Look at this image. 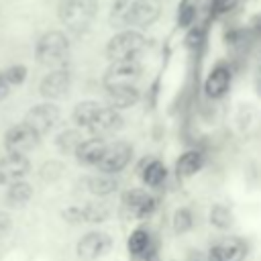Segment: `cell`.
Masks as SVG:
<instances>
[{
    "instance_id": "obj_23",
    "label": "cell",
    "mask_w": 261,
    "mask_h": 261,
    "mask_svg": "<svg viewBox=\"0 0 261 261\" xmlns=\"http://www.w3.org/2000/svg\"><path fill=\"white\" fill-rule=\"evenodd\" d=\"M84 139H86L84 130H80V128H75V126H67V128H61V130L55 133V137H53V147H55V151H57L59 155H63V157H73L77 145H80Z\"/></svg>"
},
{
    "instance_id": "obj_20",
    "label": "cell",
    "mask_w": 261,
    "mask_h": 261,
    "mask_svg": "<svg viewBox=\"0 0 261 261\" xmlns=\"http://www.w3.org/2000/svg\"><path fill=\"white\" fill-rule=\"evenodd\" d=\"M106 143H108V141H106V139H100V137H86V139L77 145V149H75V153H73L75 163L82 165V167H96V165L100 163L102 155H104Z\"/></svg>"
},
{
    "instance_id": "obj_6",
    "label": "cell",
    "mask_w": 261,
    "mask_h": 261,
    "mask_svg": "<svg viewBox=\"0 0 261 261\" xmlns=\"http://www.w3.org/2000/svg\"><path fill=\"white\" fill-rule=\"evenodd\" d=\"M22 122L27 126H31L41 139L49 133H53L59 122H61V106L57 102H47V100H41L37 104H33L24 116H22Z\"/></svg>"
},
{
    "instance_id": "obj_14",
    "label": "cell",
    "mask_w": 261,
    "mask_h": 261,
    "mask_svg": "<svg viewBox=\"0 0 261 261\" xmlns=\"http://www.w3.org/2000/svg\"><path fill=\"white\" fill-rule=\"evenodd\" d=\"M33 171V161L29 155L20 153H2L0 155V186L27 179Z\"/></svg>"
},
{
    "instance_id": "obj_17",
    "label": "cell",
    "mask_w": 261,
    "mask_h": 261,
    "mask_svg": "<svg viewBox=\"0 0 261 261\" xmlns=\"http://www.w3.org/2000/svg\"><path fill=\"white\" fill-rule=\"evenodd\" d=\"M206 165V155L204 151L192 147V149H186L179 153V157L175 159L173 163V175L177 181H186V179H192L196 177Z\"/></svg>"
},
{
    "instance_id": "obj_11",
    "label": "cell",
    "mask_w": 261,
    "mask_h": 261,
    "mask_svg": "<svg viewBox=\"0 0 261 261\" xmlns=\"http://www.w3.org/2000/svg\"><path fill=\"white\" fill-rule=\"evenodd\" d=\"M143 75L141 61H110L102 73V88H122V86H137Z\"/></svg>"
},
{
    "instance_id": "obj_9",
    "label": "cell",
    "mask_w": 261,
    "mask_h": 261,
    "mask_svg": "<svg viewBox=\"0 0 261 261\" xmlns=\"http://www.w3.org/2000/svg\"><path fill=\"white\" fill-rule=\"evenodd\" d=\"M41 145V137L27 126L22 120L10 124L4 133H2V151L4 153H20V155H29L31 151H35Z\"/></svg>"
},
{
    "instance_id": "obj_34",
    "label": "cell",
    "mask_w": 261,
    "mask_h": 261,
    "mask_svg": "<svg viewBox=\"0 0 261 261\" xmlns=\"http://www.w3.org/2000/svg\"><path fill=\"white\" fill-rule=\"evenodd\" d=\"M14 230V218L8 210H0V241L8 239Z\"/></svg>"
},
{
    "instance_id": "obj_24",
    "label": "cell",
    "mask_w": 261,
    "mask_h": 261,
    "mask_svg": "<svg viewBox=\"0 0 261 261\" xmlns=\"http://www.w3.org/2000/svg\"><path fill=\"white\" fill-rule=\"evenodd\" d=\"M102 108V102L94 100V98H86L80 100L73 108H71V124L80 130H86L90 126V122L94 120V116L98 114V110Z\"/></svg>"
},
{
    "instance_id": "obj_1",
    "label": "cell",
    "mask_w": 261,
    "mask_h": 261,
    "mask_svg": "<svg viewBox=\"0 0 261 261\" xmlns=\"http://www.w3.org/2000/svg\"><path fill=\"white\" fill-rule=\"evenodd\" d=\"M161 16L159 0H112L108 22L110 27L120 29H149Z\"/></svg>"
},
{
    "instance_id": "obj_2",
    "label": "cell",
    "mask_w": 261,
    "mask_h": 261,
    "mask_svg": "<svg viewBox=\"0 0 261 261\" xmlns=\"http://www.w3.org/2000/svg\"><path fill=\"white\" fill-rule=\"evenodd\" d=\"M71 53V39L61 29H47L43 31L33 47V57L37 65L55 69V67H67V59Z\"/></svg>"
},
{
    "instance_id": "obj_35",
    "label": "cell",
    "mask_w": 261,
    "mask_h": 261,
    "mask_svg": "<svg viewBox=\"0 0 261 261\" xmlns=\"http://www.w3.org/2000/svg\"><path fill=\"white\" fill-rule=\"evenodd\" d=\"M245 29L249 31V35H253V37L261 39V12L251 14V16H249V20H247V27H245Z\"/></svg>"
},
{
    "instance_id": "obj_25",
    "label": "cell",
    "mask_w": 261,
    "mask_h": 261,
    "mask_svg": "<svg viewBox=\"0 0 261 261\" xmlns=\"http://www.w3.org/2000/svg\"><path fill=\"white\" fill-rule=\"evenodd\" d=\"M80 210H82V224H102L112 214L110 204L102 200H88L80 204Z\"/></svg>"
},
{
    "instance_id": "obj_5",
    "label": "cell",
    "mask_w": 261,
    "mask_h": 261,
    "mask_svg": "<svg viewBox=\"0 0 261 261\" xmlns=\"http://www.w3.org/2000/svg\"><path fill=\"white\" fill-rule=\"evenodd\" d=\"M159 208V198L145 188H128L120 194V210L139 222L149 220Z\"/></svg>"
},
{
    "instance_id": "obj_21",
    "label": "cell",
    "mask_w": 261,
    "mask_h": 261,
    "mask_svg": "<svg viewBox=\"0 0 261 261\" xmlns=\"http://www.w3.org/2000/svg\"><path fill=\"white\" fill-rule=\"evenodd\" d=\"M155 234L151 232V228L147 224H137L128 237H126V253L133 261H143L145 253L149 251V247L153 245Z\"/></svg>"
},
{
    "instance_id": "obj_8",
    "label": "cell",
    "mask_w": 261,
    "mask_h": 261,
    "mask_svg": "<svg viewBox=\"0 0 261 261\" xmlns=\"http://www.w3.org/2000/svg\"><path fill=\"white\" fill-rule=\"evenodd\" d=\"M114 247V239L110 232L94 228L84 232L75 243V257L82 261H96L106 257Z\"/></svg>"
},
{
    "instance_id": "obj_28",
    "label": "cell",
    "mask_w": 261,
    "mask_h": 261,
    "mask_svg": "<svg viewBox=\"0 0 261 261\" xmlns=\"http://www.w3.org/2000/svg\"><path fill=\"white\" fill-rule=\"evenodd\" d=\"M65 171H67V167H65V163L61 161V159H45L41 165H39V179L43 181V184H57L63 175H65Z\"/></svg>"
},
{
    "instance_id": "obj_31",
    "label": "cell",
    "mask_w": 261,
    "mask_h": 261,
    "mask_svg": "<svg viewBox=\"0 0 261 261\" xmlns=\"http://www.w3.org/2000/svg\"><path fill=\"white\" fill-rule=\"evenodd\" d=\"M2 73H4V80L8 82V86L10 88H18V86H22L24 82H27V77H29V67L24 65V63H8L4 69H2Z\"/></svg>"
},
{
    "instance_id": "obj_12",
    "label": "cell",
    "mask_w": 261,
    "mask_h": 261,
    "mask_svg": "<svg viewBox=\"0 0 261 261\" xmlns=\"http://www.w3.org/2000/svg\"><path fill=\"white\" fill-rule=\"evenodd\" d=\"M232 77H234V71L230 67V63L226 61H218L214 63L206 77H204V84H202V92L208 100H222L228 92H230V86H232Z\"/></svg>"
},
{
    "instance_id": "obj_36",
    "label": "cell",
    "mask_w": 261,
    "mask_h": 261,
    "mask_svg": "<svg viewBox=\"0 0 261 261\" xmlns=\"http://www.w3.org/2000/svg\"><path fill=\"white\" fill-rule=\"evenodd\" d=\"M10 92H12V88L8 86V82L4 80V73H2V69H0V102L6 100V98L10 96Z\"/></svg>"
},
{
    "instance_id": "obj_4",
    "label": "cell",
    "mask_w": 261,
    "mask_h": 261,
    "mask_svg": "<svg viewBox=\"0 0 261 261\" xmlns=\"http://www.w3.org/2000/svg\"><path fill=\"white\" fill-rule=\"evenodd\" d=\"M98 8H100L98 0H59L57 18L69 33L82 35L96 20Z\"/></svg>"
},
{
    "instance_id": "obj_27",
    "label": "cell",
    "mask_w": 261,
    "mask_h": 261,
    "mask_svg": "<svg viewBox=\"0 0 261 261\" xmlns=\"http://www.w3.org/2000/svg\"><path fill=\"white\" fill-rule=\"evenodd\" d=\"M171 230L173 234L181 237V234H188L194 230L196 226V216H194V210L190 206H177L173 212H171Z\"/></svg>"
},
{
    "instance_id": "obj_33",
    "label": "cell",
    "mask_w": 261,
    "mask_h": 261,
    "mask_svg": "<svg viewBox=\"0 0 261 261\" xmlns=\"http://www.w3.org/2000/svg\"><path fill=\"white\" fill-rule=\"evenodd\" d=\"M61 218L67 222V224H82V210H80V204H69L65 208H61Z\"/></svg>"
},
{
    "instance_id": "obj_37",
    "label": "cell",
    "mask_w": 261,
    "mask_h": 261,
    "mask_svg": "<svg viewBox=\"0 0 261 261\" xmlns=\"http://www.w3.org/2000/svg\"><path fill=\"white\" fill-rule=\"evenodd\" d=\"M186 261H206V257H204V253H202V251H198V249H192V251L188 253Z\"/></svg>"
},
{
    "instance_id": "obj_39",
    "label": "cell",
    "mask_w": 261,
    "mask_h": 261,
    "mask_svg": "<svg viewBox=\"0 0 261 261\" xmlns=\"http://www.w3.org/2000/svg\"><path fill=\"white\" fill-rule=\"evenodd\" d=\"M259 73H261V65H259Z\"/></svg>"
},
{
    "instance_id": "obj_26",
    "label": "cell",
    "mask_w": 261,
    "mask_h": 261,
    "mask_svg": "<svg viewBox=\"0 0 261 261\" xmlns=\"http://www.w3.org/2000/svg\"><path fill=\"white\" fill-rule=\"evenodd\" d=\"M208 224L220 232H226L234 226V212L224 202H214L208 210Z\"/></svg>"
},
{
    "instance_id": "obj_19",
    "label": "cell",
    "mask_w": 261,
    "mask_h": 261,
    "mask_svg": "<svg viewBox=\"0 0 261 261\" xmlns=\"http://www.w3.org/2000/svg\"><path fill=\"white\" fill-rule=\"evenodd\" d=\"M84 188L96 200H104L120 190V179H118V175H106V173L96 171V173H88L84 177Z\"/></svg>"
},
{
    "instance_id": "obj_13",
    "label": "cell",
    "mask_w": 261,
    "mask_h": 261,
    "mask_svg": "<svg viewBox=\"0 0 261 261\" xmlns=\"http://www.w3.org/2000/svg\"><path fill=\"white\" fill-rule=\"evenodd\" d=\"M247 255H249V243L237 234L218 239L204 253L206 261H245Z\"/></svg>"
},
{
    "instance_id": "obj_29",
    "label": "cell",
    "mask_w": 261,
    "mask_h": 261,
    "mask_svg": "<svg viewBox=\"0 0 261 261\" xmlns=\"http://www.w3.org/2000/svg\"><path fill=\"white\" fill-rule=\"evenodd\" d=\"M198 20V0H179L177 12H175V24L177 29L188 31Z\"/></svg>"
},
{
    "instance_id": "obj_30",
    "label": "cell",
    "mask_w": 261,
    "mask_h": 261,
    "mask_svg": "<svg viewBox=\"0 0 261 261\" xmlns=\"http://www.w3.org/2000/svg\"><path fill=\"white\" fill-rule=\"evenodd\" d=\"M206 39H208V29H206L204 24H198V22H196L194 27H190V29L186 31V35H184V47H186L188 51L196 53V51H200V49L204 47Z\"/></svg>"
},
{
    "instance_id": "obj_15",
    "label": "cell",
    "mask_w": 261,
    "mask_h": 261,
    "mask_svg": "<svg viewBox=\"0 0 261 261\" xmlns=\"http://www.w3.org/2000/svg\"><path fill=\"white\" fill-rule=\"evenodd\" d=\"M124 126V116L122 112L102 104V108L98 110V114L94 116V120L90 122V126L86 128V133L90 137H100V139H106L110 135H116L120 128Z\"/></svg>"
},
{
    "instance_id": "obj_22",
    "label": "cell",
    "mask_w": 261,
    "mask_h": 261,
    "mask_svg": "<svg viewBox=\"0 0 261 261\" xmlns=\"http://www.w3.org/2000/svg\"><path fill=\"white\" fill-rule=\"evenodd\" d=\"M104 96H106V106H110L118 112L135 108L141 102V92L137 86H122V88L104 90Z\"/></svg>"
},
{
    "instance_id": "obj_3",
    "label": "cell",
    "mask_w": 261,
    "mask_h": 261,
    "mask_svg": "<svg viewBox=\"0 0 261 261\" xmlns=\"http://www.w3.org/2000/svg\"><path fill=\"white\" fill-rule=\"evenodd\" d=\"M147 49V37L137 29L116 31L104 45V57L110 61H139Z\"/></svg>"
},
{
    "instance_id": "obj_32",
    "label": "cell",
    "mask_w": 261,
    "mask_h": 261,
    "mask_svg": "<svg viewBox=\"0 0 261 261\" xmlns=\"http://www.w3.org/2000/svg\"><path fill=\"white\" fill-rule=\"evenodd\" d=\"M239 2L241 0H210V4H208V16L212 20L222 18V16L230 14L239 6Z\"/></svg>"
},
{
    "instance_id": "obj_16",
    "label": "cell",
    "mask_w": 261,
    "mask_h": 261,
    "mask_svg": "<svg viewBox=\"0 0 261 261\" xmlns=\"http://www.w3.org/2000/svg\"><path fill=\"white\" fill-rule=\"evenodd\" d=\"M137 175L145 190H161L169 177V167L159 157H145L137 165Z\"/></svg>"
},
{
    "instance_id": "obj_7",
    "label": "cell",
    "mask_w": 261,
    "mask_h": 261,
    "mask_svg": "<svg viewBox=\"0 0 261 261\" xmlns=\"http://www.w3.org/2000/svg\"><path fill=\"white\" fill-rule=\"evenodd\" d=\"M135 159V147L130 141L124 139H114L106 143L104 155L100 163L96 165V171L106 173V175H118L122 173Z\"/></svg>"
},
{
    "instance_id": "obj_18",
    "label": "cell",
    "mask_w": 261,
    "mask_h": 261,
    "mask_svg": "<svg viewBox=\"0 0 261 261\" xmlns=\"http://www.w3.org/2000/svg\"><path fill=\"white\" fill-rule=\"evenodd\" d=\"M35 198V188L31 181L20 179V181H12L8 186H4L2 192V206L4 210L12 212V210H22L27 208Z\"/></svg>"
},
{
    "instance_id": "obj_38",
    "label": "cell",
    "mask_w": 261,
    "mask_h": 261,
    "mask_svg": "<svg viewBox=\"0 0 261 261\" xmlns=\"http://www.w3.org/2000/svg\"><path fill=\"white\" fill-rule=\"evenodd\" d=\"M0 14H2V4H0Z\"/></svg>"
},
{
    "instance_id": "obj_10",
    "label": "cell",
    "mask_w": 261,
    "mask_h": 261,
    "mask_svg": "<svg viewBox=\"0 0 261 261\" xmlns=\"http://www.w3.org/2000/svg\"><path fill=\"white\" fill-rule=\"evenodd\" d=\"M71 84H73L71 69L69 67H55V69H49L39 80L37 94L47 102H57V100H61L69 94Z\"/></svg>"
}]
</instances>
